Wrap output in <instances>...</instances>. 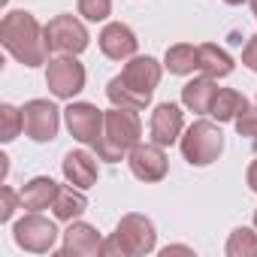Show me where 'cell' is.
I'll use <instances>...</instances> for the list:
<instances>
[{"label": "cell", "instance_id": "6da1fadb", "mask_svg": "<svg viewBox=\"0 0 257 257\" xmlns=\"http://www.w3.org/2000/svg\"><path fill=\"white\" fill-rule=\"evenodd\" d=\"M161 82V64L152 55H134L124 64L121 76L109 79L106 85V97L112 106L121 109H146L152 103V94Z\"/></svg>", "mask_w": 257, "mask_h": 257}, {"label": "cell", "instance_id": "7a4b0ae2", "mask_svg": "<svg viewBox=\"0 0 257 257\" xmlns=\"http://www.w3.org/2000/svg\"><path fill=\"white\" fill-rule=\"evenodd\" d=\"M0 43L4 49L25 67H40L46 64V31L40 28V22L25 13V10H10L0 22Z\"/></svg>", "mask_w": 257, "mask_h": 257}, {"label": "cell", "instance_id": "3957f363", "mask_svg": "<svg viewBox=\"0 0 257 257\" xmlns=\"http://www.w3.org/2000/svg\"><path fill=\"white\" fill-rule=\"evenodd\" d=\"M140 137H143V124H140V115L137 109H121V106H112L106 112V127H103V140L94 146L97 158L100 161H109V164H118L131 149L140 146Z\"/></svg>", "mask_w": 257, "mask_h": 257}, {"label": "cell", "instance_id": "277c9868", "mask_svg": "<svg viewBox=\"0 0 257 257\" xmlns=\"http://www.w3.org/2000/svg\"><path fill=\"white\" fill-rule=\"evenodd\" d=\"M158 248V230L152 218L146 215H124L115 227V233L103 242L106 257H143Z\"/></svg>", "mask_w": 257, "mask_h": 257}, {"label": "cell", "instance_id": "5b68a950", "mask_svg": "<svg viewBox=\"0 0 257 257\" xmlns=\"http://www.w3.org/2000/svg\"><path fill=\"white\" fill-rule=\"evenodd\" d=\"M179 146H182V155H185V161L191 167H209L224 152V134H221V127L215 121L200 118L182 134Z\"/></svg>", "mask_w": 257, "mask_h": 257}, {"label": "cell", "instance_id": "8992f818", "mask_svg": "<svg viewBox=\"0 0 257 257\" xmlns=\"http://www.w3.org/2000/svg\"><path fill=\"white\" fill-rule=\"evenodd\" d=\"M46 49L49 55H82L88 49V31L73 16H55L46 28Z\"/></svg>", "mask_w": 257, "mask_h": 257}, {"label": "cell", "instance_id": "52a82bcc", "mask_svg": "<svg viewBox=\"0 0 257 257\" xmlns=\"http://www.w3.org/2000/svg\"><path fill=\"white\" fill-rule=\"evenodd\" d=\"M13 239L19 248H25L31 254H46L58 242V227H55V221L43 218L40 212H28L25 218H19L13 224Z\"/></svg>", "mask_w": 257, "mask_h": 257}, {"label": "cell", "instance_id": "ba28073f", "mask_svg": "<svg viewBox=\"0 0 257 257\" xmlns=\"http://www.w3.org/2000/svg\"><path fill=\"white\" fill-rule=\"evenodd\" d=\"M64 118H67V127L73 140H79L82 146H97L103 140V127H106V112L97 109L94 103H70L64 109Z\"/></svg>", "mask_w": 257, "mask_h": 257}, {"label": "cell", "instance_id": "9c48e42d", "mask_svg": "<svg viewBox=\"0 0 257 257\" xmlns=\"http://www.w3.org/2000/svg\"><path fill=\"white\" fill-rule=\"evenodd\" d=\"M46 85H49V91L55 97L73 100L85 88V67L76 61V55H61V58L49 61V67H46Z\"/></svg>", "mask_w": 257, "mask_h": 257}, {"label": "cell", "instance_id": "30bf717a", "mask_svg": "<svg viewBox=\"0 0 257 257\" xmlns=\"http://www.w3.org/2000/svg\"><path fill=\"white\" fill-rule=\"evenodd\" d=\"M25 118V134L34 143H52L61 127V109L52 100H28L22 109Z\"/></svg>", "mask_w": 257, "mask_h": 257}, {"label": "cell", "instance_id": "8fae6325", "mask_svg": "<svg viewBox=\"0 0 257 257\" xmlns=\"http://www.w3.org/2000/svg\"><path fill=\"white\" fill-rule=\"evenodd\" d=\"M127 164H131V173L140 179V182H161L167 176V155H164V146L158 143H140L137 149H131V158H127Z\"/></svg>", "mask_w": 257, "mask_h": 257}, {"label": "cell", "instance_id": "7c38bea8", "mask_svg": "<svg viewBox=\"0 0 257 257\" xmlns=\"http://www.w3.org/2000/svg\"><path fill=\"white\" fill-rule=\"evenodd\" d=\"M149 131H152V143H158V146H173V143H179V140H182V131H185V112H182L176 103H161V106H155Z\"/></svg>", "mask_w": 257, "mask_h": 257}, {"label": "cell", "instance_id": "4fadbf2b", "mask_svg": "<svg viewBox=\"0 0 257 257\" xmlns=\"http://www.w3.org/2000/svg\"><path fill=\"white\" fill-rule=\"evenodd\" d=\"M137 49H140V40L124 22H109L100 31V52L109 61H131Z\"/></svg>", "mask_w": 257, "mask_h": 257}, {"label": "cell", "instance_id": "5bb4252c", "mask_svg": "<svg viewBox=\"0 0 257 257\" xmlns=\"http://www.w3.org/2000/svg\"><path fill=\"white\" fill-rule=\"evenodd\" d=\"M61 254L64 257H94V254H103V239H100V233L91 224L70 221V227L64 230Z\"/></svg>", "mask_w": 257, "mask_h": 257}, {"label": "cell", "instance_id": "9a60e30c", "mask_svg": "<svg viewBox=\"0 0 257 257\" xmlns=\"http://www.w3.org/2000/svg\"><path fill=\"white\" fill-rule=\"evenodd\" d=\"M61 170H64V179H67L70 185L82 188V191L94 188V185H97V176H100V173H97V161H94L88 152H70V155L64 158Z\"/></svg>", "mask_w": 257, "mask_h": 257}, {"label": "cell", "instance_id": "2e32d148", "mask_svg": "<svg viewBox=\"0 0 257 257\" xmlns=\"http://www.w3.org/2000/svg\"><path fill=\"white\" fill-rule=\"evenodd\" d=\"M58 191H61V185H58L55 179H49V176H37V179H31V182L19 191V194H22V209H28V212L52 209Z\"/></svg>", "mask_w": 257, "mask_h": 257}, {"label": "cell", "instance_id": "e0dca14e", "mask_svg": "<svg viewBox=\"0 0 257 257\" xmlns=\"http://www.w3.org/2000/svg\"><path fill=\"white\" fill-rule=\"evenodd\" d=\"M215 94H218V85H215V79L203 73L200 79H191V82L182 88V103H185L191 112H197V115H209Z\"/></svg>", "mask_w": 257, "mask_h": 257}, {"label": "cell", "instance_id": "ac0fdd59", "mask_svg": "<svg viewBox=\"0 0 257 257\" xmlns=\"http://www.w3.org/2000/svg\"><path fill=\"white\" fill-rule=\"evenodd\" d=\"M197 67L212 79H224L233 73V58L224 49H218L215 43H203L197 46Z\"/></svg>", "mask_w": 257, "mask_h": 257}, {"label": "cell", "instance_id": "d6986e66", "mask_svg": "<svg viewBox=\"0 0 257 257\" xmlns=\"http://www.w3.org/2000/svg\"><path fill=\"white\" fill-rule=\"evenodd\" d=\"M88 209V197L82 194V188H76V185H67V188H61L58 191V197H55V203H52V212H55V218L58 221H76L82 212Z\"/></svg>", "mask_w": 257, "mask_h": 257}, {"label": "cell", "instance_id": "ffe728a7", "mask_svg": "<svg viewBox=\"0 0 257 257\" xmlns=\"http://www.w3.org/2000/svg\"><path fill=\"white\" fill-rule=\"evenodd\" d=\"M245 109H248L245 94H239V91H233V88H218L209 115H212L215 121H236Z\"/></svg>", "mask_w": 257, "mask_h": 257}, {"label": "cell", "instance_id": "44dd1931", "mask_svg": "<svg viewBox=\"0 0 257 257\" xmlns=\"http://www.w3.org/2000/svg\"><path fill=\"white\" fill-rule=\"evenodd\" d=\"M164 67H167L173 76H188V73L200 70V67H197V46H191V43H176V46H170V49H167V58H164Z\"/></svg>", "mask_w": 257, "mask_h": 257}, {"label": "cell", "instance_id": "7402d4cb", "mask_svg": "<svg viewBox=\"0 0 257 257\" xmlns=\"http://www.w3.org/2000/svg\"><path fill=\"white\" fill-rule=\"evenodd\" d=\"M227 257H257V233L248 227H236L227 239Z\"/></svg>", "mask_w": 257, "mask_h": 257}, {"label": "cell", "instance_id": "603a6c76", "mask_svg": "<svg viewBox=\"0 0 257 257\" xmlns=\"http://www.w3.org/2000/svg\"><path fill=\"white\" fill-rule=\"evenodd\" d=\"M0 121H4V127H0V140H4V143H13V140L25 131L22 109H16L13 103H4V106H0Z\"/></svg>", "mask_w": 257, "mask_h": 257}, {"label": "cell", "instance_id": "cb8c5ba5", "mask_svg": "<svg viewBox=\"0 0 257 257\" xmlns=\"http://www.w3.org/2000/svg\"><path fill=\"white\" fill-rule=\"evenodd\" d=\"M79 16L88 22H106L112 16V0H79Z\"/></svg>", "mask_w": 257, "mask_h": 257}, {"label": "cell", "instance_id": "d4e9b609", "mask_svg": "<svg viewBox=\"0 0 257 257\" xmlns=\"http://www.w3.org/2000/svg\"><path fill=\"white\" fill-rule=\"evenodd\" d=\"M22 206V194H16L13 188H0V221H13L16 209Z\"/></svg>", "mask_w": 257, "mask_h": 257}, {"label": "cell", "instance_id": "484cf974", "mask_svg": "<svg viewBox=\"0 0 257 257\" xmlns=\"http://www.w3.org/2000/svg\"><path fill=\"white\" fill-rule=\"evenodd\" d=\"M236 134H239V137H248V140L257 143V109L248 106V109L236 118Z\"/></svg>", "mask_w": 257, "mask_h": 257}, {"label": "cell", "instance_id": "4316f807", "mask_svg": "<svg viewBox=\"0 0 257 257\" xmlns=\"http://www.w3.org/2000/svg\"><path fill=\"white\" fill-rule=\"evenodd\" d=\"M242 64H245L251 73H257V34L248 40V46H245V52H242Z\"/></svg>", "mask_w": 257, "mask_h": 257}, {"label": "cell", "instance_id": "83f0119b", "mask_svg": "<svg viewBox=\"0 0 257 257\" xmlns=\"http://www.w3.org/2000/svg\"><path fill=\"white\" fill-rule=\"evenodd\" d=\"M245 182H248V188L257 194V158L251 161V167H248V176H245Z\"/></svg>", "mask_w": 257, "mask_h": 257}, {"label": "cell", "instance_id": "f1b7e54d", "mask_svg": "<svg viewBox=\"0 0 257 257\" xmlns=\"http://www.w3.org/2000/svg\"><path fill=\"white\" fill-rule=\"evenodd\" d=\"M161 254L164 257H170V254H194V248H188V245H167Z\"/></svg>", "mask_w": 257, "mask_h": 257}, {"label": "cell", "instance_id": "f546056e", "mask_svg": "<svg viewBox=\"0 0 257 257\" xmlns=\"http://www.w3.org/2000/svg\"><path fill=\"white\" fill-rule=\"evenodd\" d=\"M224 4H230V7H239V4H245V0H224Z\"/></svg>", "mask_w": 257, "mask_h": 257}, {"label": "cell", "instance_id": "4dcf8cb0", "mask_svg": "<svg viewBox=\"0 0 257 257\" xmlns=\"http://www.w3.org/2000/svg\"><path fill=\"white\" fill-rule=\"evenodd\" d=\"M251 13H254V19H257V0H251Z\"/></svg>", "mask_w": 257, "mask_h": 257}, {"label": "cell", "instance_id": "1f68e13d", "mask_svg": "<svg viewBox=\"0 0 257 257\" xmlns=\"http://www.w3.org/2000/svg\"><path fill=\"white\" fill-rule=\"evenodd\" d=\"M254 227H257V212H254Z\"/></svg>", "mask_w": 257, "mask_h": 257}]
</instances>
